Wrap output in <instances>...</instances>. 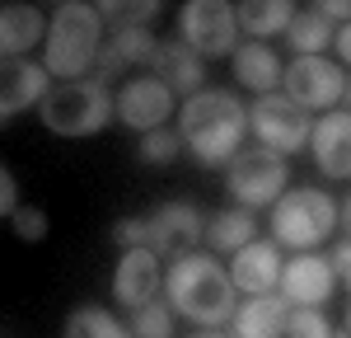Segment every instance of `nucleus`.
Wrapping results in <instances>:
<instances>
[{
    "instance_id": "nucleus-17",
    "label": "nucleus",
    "mask_w": 351,
    "mask_h": 338,
    "mask_svg": "<svg viewBox=\"0 0 351 338\" xmlns=\"http://www.w3.org/2000/svg\"><path fill=\"white\" fill-rule=\"evenodd\" d=\"M286 329H291V301L281 291L248 296L234 310V319H230V334L234 338H286Z\"/></svg>"
},
{
    "instance_id": "nucleus-38",
    "label": "nucleus",
    "mask_w": 351,
    "mask_h": 338,
    "mask_svg": "<svg viewBox=\"0 0 351 338\" xmlns=\"http://www.w3.org/2000/svg\"><path fill=\"white\" fill-rule=\"evenodd\" d=\"M347 334H351V306H347Z\"/></svg>"
},
{
    "instance_id": "nucleus-20",
    "label": "nucleus",
    "mask_w": 351,
    "mask_h": 338,
    "mask_svg": "<svg viewBox=\"0 0 351 338\" xmlns=\"http://www.w3.org/2000/svg\"><path fill=\"white\" fill-rule=\"evenodd\" d=\"M234 80L263 99V94H276V84L286 80V71H281V61H276V52L267 43H243L234 52Z\"/></svg>"
},
{
    "instance_id": "nucleus-12",
    "label": "nucleus",
    "mask_w": 351,
    "mask_h": 338,
    "mask_svg": "<svg viewBox=\"0 0 351 338\" xmlns=\"http://www.w3.org/2000/svg\"><path fill=\"white\" fill-rule=\"evenodd\" d=\"M173 113V89L160 80V76H136L132 84H122V94H117V117L136 127L141 137L145 132H160L164 117Z\"/></svg>"
},
{
    "instance_id": "nucleus-24",
    "label": "nucleus",
    "mask_w": 351,
    "mask_h": 338,
    "mask_svg": "<svg viewBox=\"0 0 351 338\" xmlns=\"http://www.w3.org/2000/svg\"><path fill=\"white\" fill-rule=\"evenodd\" d=\"M286 43L295 47V56H319L324 47L337 43V28H332V19L314 5V10H300L295 14V24L286 28Z\"/></svg>"
},
{
    "instance_id": "nucleus-39",
    "label": "nucleus",
    "mask_w": 351,
    "mask_h": 338,
    "mask_svg": "<svg viewBox=\"0 0 351 338\" xmlns=\"http://www.w3.org/2000/svg\"><path fill=\"white\" fill-rule=\"evenodd\" d=\"M337 338H351V334H337Z\"/></svg>"
},
{
    "instance_id": "nucleus-21",
    "label": "nucleus",
    "mask_w": 351,
    "mask_h": 338,
    "mask_svg": "<svg viewBox=\"0 0 351 338\" xmlns=\"http://www.w3.org/2000/svg\"><path fill=\"white\" fill-rule=\"evenodd\" d=\"M253 240H258V216L243 212V207H225L220 216L206 221V245L216 254H230V258H234V254L248 249Z\"/></svg>"
},
{
    "instance_id": "nucleus-29",
    "label": "nucleus",
    "mask_w": 351,
    "mask_h": 338,
    "mask_svg": "<svg viewBox=\"0 0 351 338\" xmlns=\"http://www.w3.org/2000/svg\"><path fill=\"white\" fill-rule=\"evenodd\" d=\"M286 338H337V334H332V319L324 310H291Z\"/></svg>"
},
{
    "instance_id": "nucleus-28",
    "label": "nucleus",
    "mask_w": 351,
    "mask_h": 338,
    "mask_svg": "<svg viewBox=\"0 0 351 338\" xmlns=\"http://www.w3.org/2000/svg\"><path fill=\"white\" fill-rule=\"evenodd\" d=\"M112 28H145V19H160V0H141V5H99Z\"/></svg>"
},
{
    "instance_id": "nucleus-1",
    "label": "nucleus",
    "mask_w": 351,
    "mask_h": 338,
    "mask_svg": "<svg viewBox=\"0 0 351 338\" xmlns=\"http://www.w3.org/2000/svg\"><path fill=\"white\" fill-rule=\"evenodd\" d=\"M243 132H248V109L230 89H197L188 104L178 109V137H183V150H192V160L206 169L230 165L243 146Z\"/></svg>"
},
{
    "instance_id": "nucleus-37",
    "label": "nucleus",
    "mask_w": 351,
    "mask_h": 338,
    "mask_svg": "<svg viewBox=\"0 0 351 338\" xmlns=\"http://www.w3.org/2000/svg\"><path fill=\"white\" fill-rule=\"evenodd\" d=\"M342 104H347V113H351V80H347V99H342Z\"/></svg>"
},
{
    "instance_id": "nucleus-27",
    "label": "nucleus",
    "mask_w": 351,
    "mask_h": 338,
    "mask_svg": "<svg viewBox=\"0 0 351 338\" xmlns=\"http://www.w3.org/2000/svg\"><path fill=\"white\" fill-rule=\"evenodd\" d=\"M178 150H183V137L178 132H145L141 146H136V155L145 160V165H169V160H178Z\"/></svg>"
},
{
    "instance_id": "nucleus-6",
    "label": "nucleus",
    "mask_w": 351,
    "mask_h": 338,
    "mask_svg": "<svg viewBox=\"0 0 351 338\" xmlns=\"http://www.w3.org/2000/svg\"><path fill=\"white\" fill-rule=\"evenodd\" d=\"M112 235H117L122 245H132V249L178 254V258H183V249L197 245V240L206 235V221H202V212H197L192 202H164L160 212H150V216L117 221V225H112Z\"/></svg>"
},
{
    "instance_id": "nucleus-19",
    "label": "nucleus",
    "mask_w": 351,
    "mask_h": 338,
    "mask_svg": "<svg viewBox=\"0 0 351 338\" xmlns=\"http://www.w3.org/2000/svg\"><path fill=\"white\" fill-rule=\"evenodd\" d=\"M150 76H160L173 94H188L202 84V76H206V66H202V56L192 52L188 43L178 38V43H160V56H155V66H150Z\"/></svg>"
},
{
    "instance_id": "nucleus-8",
    "label": "nucleus",
    "mask_w": 351,
    "mask_h": 338,
    "mask_svg": "<svg viewBox=\"0 0 351 338\" xmlns=\"http://www.w3.org/2000/svg\"><path fill=\"white\" fill-rule=\"evenodd\" d=\"M248 132L258 137V146H267L276 155H295V150H304V141L314 137V122L286 94H263L248 109Z\"/></svg>"
},
{
    "instance_id": "nucleus-10",
    "label": "nucleus",
    "mask_w": 351,
    "mask_h": 338,
    "mask_svg": "<svg viewBox=\"0 0 351 338\" xmlns=\"http://www.w3.org/2000/svg\"><path fill=\"white\" fill-rule=\"evenodd\" d=\"M286 99L300 104L304 113H332L337 99H347V76L328 56H295L286 66Z\"/></svg>"
},
{
    "instance_id": "nucleus-5",
    "label": "nucleus",
    "mask_w": 351,
    "mask_h": 338,
    "mask_svg": "<svg viewBox=\"0 0 351 338\" xmlns=\"http://www.w3.org/2000/svg\"><path fill=\"white\" fill-rule=\"evenodd\" d=\"M342 221V207L324 193V188H291L271 207V240L295 254H314V245H324Z\"/></svg>"
},
{
    "instance_id": "nucleus-15",
    "label": "nucleus",
    "mask_w": 351,
    "mask_h": 338,
    "mask_svg": "<svg viewBox=\"0 0 351 338\" xmlns=\"http://www.w3.org/2000/svg\"><path fill=\"white\" fill-rule=\"evenodd\" d=\"M281 245L276 240H253L248 249H239L230 258V278L239 291L248 296H271L276 286H281Z\"/></svg>"
},
{
    "instance_id": "nucleus-7",
    "label": "nucleus",
    "mask_w": 351,
    "mask_h": 338,
    "mask_svg": "<svg viewBox=\"0 0 351 338\" xmlns=\"http://www.w3.org/2000/svg\"><path fill=\"white\" fill-rule=\"evenodd\" d=\"M286 179H291L286 155H276L267 146H248V150H239V155L230 160L225 188H230V197L239 202L243 212H253V207H276L281 197L291 193Z\"/></svg>"
},
{
    "instance_id": "nucleus-14",
    "label": "nucleus",
    "mask_w": 351,
    "mask_h": 338,
    "mask_svg": "<svg viewBox=\"0 0 351 338\" xmlns=\"http://www.w3.org/2000/svg\"><path fill=\"white\" fill-rule=\"evenodd\" d=\"M47 89H52L47 66H38V61H28V56H5V71H0V113H5V117H19V113L33 109V104L43 109Z\"/></svg>"
},
{
    "instance_id": "nucleus-9",
    "label": "nucleus",
    "mask_w": 351,
    "mask_h": 338,
    "mask_svg": "<svg viewBox=\"0 0 351 338\" xmlns=\"http://www.w3.org/2000/svg\"><path fill=\"white\" fill-rule=\"evenodd\" d=\"M178 33L197 56H234L239 52V14L220 0H192L178 14Z\"/></svg>"
},
{
    "instance_id": "nucleus-35",
    "label": "nucleus",
    "mask_w": 351,
    "mask_h": 338,
    "mask_svg": "<svg viewBox=\"0 0 351 338\" xmlns=\"http://www.w3.org/2000/svg\"><path fill=\"white\" fill-rule=\"evenodd\" d=\"M342 230H347V235H351V197H347V202H342Z\"/></svg>"
},
{
    "instance_id": "nucleus-3",
    "label": "nucleus",
    "mask_w": 351,
    "mask_h": 338,
    "mask_svg": "<svg viewBox=\"0 0 351 338\" xmlns=\"http://www.w3.org/2000/svg\"><path fill=\"white\" fill-rule=\"evenodd\" d=\"M104 56V10L84 5V0H61L47 19V52L43 66L56 80H84L89 71H99Z\"/></svg>"
},
{
    "instance_id": "nucleus-32",
    "label": "nucleus",
    "mask_w": 351,
    "mask_h": 338,
    "mask_svg": "<svg viewBox=\"0 0 351 338\" xmlns=\"http://www.w3.org/2000/svg\"><path fill=\"white\" fill-rule=\"evenodd\" d=\"M332 268H337V278H342V282L351 286V240H347V245H337V249H332Z\"/></svg>"
},
{
    "instance_id": "nucleus-2",
    "label": "nucleus",
    "mask_w": 351,
    "mask_h": 338,
    "mask_svg": "<svg viewBox=\"0 0 351 338\" xmlns=\"http://www.w3.org/2000/svg\"><path fill=\"white\" fill-rule=\"evenodd\" d=\"M164 291H169V306L173 315H183L202 329H216L234 319V278L220 268L216 254H183L173 258V268L164 273Z\"/></svg>"
},
{
    "instance_id": "nucleus-33",
    "label": "nucleus",
    "mask_w": 351,
    "mask_h": 338,
    "mask_svg": "<svg viewBox=\"0 0 351 338\" xmlns=\"http://www.w3.org/2000/svg\"><path fill=\"white\" fill-rule=\"evenodd\" d=\"M319 10H324L328 19H347V24H351V0H324Z\"/></svg>"
},
{
    "instance_id": "nucleus-13",
    "label": "nucleus",
    "mask_w": 351,
    "mask_h": 338,
    "mask_svg": "<svg viewBox=\"0 0 351 338\" xmlns=\"http://www.w3.org/2000/svg\"><path fill=\"white\" fill-rule=\"evenodd\" d=\"M160 286H164V273H160V254L150 249H127L117 273H112V296L117 306L127 310H141L150 301H160Z\"/></svg>"
},
{
    "instance_id": "nucleus-36",
    "label": "nucleus",
    "mask_w": 351,
    "mask_h": 338,
    "mask_svg": "<svg viewBox=\"0 0 351 338\" xmlns=\"http://www.w3.org/2000/svg\"><path fill=\"white\" fill-rule=\"evenodd\" d=\"M192 338H234V334H225V329H202V334H192Z\"/></svg>"
},
{
    "instance_id": "nucleus-16",
    "label": "nucleus",
    "mask_w": 351,
    "mask_h": 338,
    "mask_svg": "<svg viewBox=\"0 0 351 338\" xmlns=\"http://www.w3.org/2000/svg\"><path fill=\"white\" fill-rule=\"evenodd\" d=\"M309 150L328 179H351V113L332 109L314 122V137H309Z\"/></svg>"
},
{
    "instance_id": "nucleus-25",
    "label": "nucleus",
    "mask_w": 351,
    "mask_h": 338,
    "mask_svg": "<svg viewBox=\"0 0 351 338\" xmlns=\"http://www.w3.org/2000/svg\"><path fill=\"white\" fill-rule=\"evenodd\" d=\"M66 338H132V329L112 319L104 306H84L66 319Z\"/></svg>"
},
{
    "instance_id": "nucleus-30",
    "label": "nucleus",
    "mask_w": 351,
    "mask_h": 338,
    "mask_svg": "<svg viewBox=\"0 0 351 338\" xmlns=\"http://www.w3.org/2000/svg\"><path fill=\"white\" fill-rule=\"evenodd\" d=\"M10 225H14L19 240H43V235H47V216H43V207H19V212L10 216Z\"/></svg>"
},
{
    "instance_id": "nucleus-23",
    "label": "nucleus",
    "mask_w": 351,
    "mask_h": 338,
    "mask_svg": "<svg viewBox=\"0 0 351 338\" xmlns=\"http://www.w3.org/2000/svg\"><path fill=\"white\" fill-rule=\"evenodd\" d=\"M234 14H239V28L243 33H253V38H271V33H286V28L295 24V5H286V0H248V5H234Z\"/></svg>"
},
{
    "instance_id": "nucleus-34",
    "label": "nucleus",
    "mask_w": 351,
    "mask_h": 338,
    "mask_svg": "<svg viewBox=\"0 0 351 338\" xmlns=\"http://www.w3.org/2000/svg\"><path fill=\"white\" fill-rule=\"evenodd\" d=\"M332 47H337V56H342V61L351 66V24L337 28V43H332Z\"/></svg>"
},
{
    "instance_id": "nucleus-26",
    "label": "nucleus",
    "mask_w": 351,
    "mask_h": 338,
    "mask_svg": "<svg viewBox=\"0 0 351 338\" xmlns=\"http://www.w3.org/2000/svg\"><path fill=\"white\" fill-rule=\"evenodd\" d=\"M132 338H173V306L150 301L132 315Z\"/></svg>"
},
{
    "instance_id": "nucleus-4",
    "label": "nucleus",
    "mask_w": 351,
    "mask_h": 338,
    "mask_svg": "<svg viewBox=\"0 0 351 338\" xmlns=\"http://www.w3.org/2000/svg\"><path fill=\"white\" fill-rule=\"evenodd\" d=\"M38 113H43V127L56 132V137H94L112 122L117 99L108 94V80L84 76V80L52 84Z\"/></svg>"
},
{
    "instance_id": "nucleus-22",
    "label": "nucleus",
    "mask_w": 351,
    "mask_h": 338,
    "mask_svg": "<svg viewBox=\"0 0 351 338\" xmlns=\"http://www.w3.org/2000/svg\"><path fill=\"white\" fill-rule=\"evenodd\" d=\"M38 38H43V10H33V5H5L0 10V52L5 56L33 52Z\"/></svg>"
},
{
    "instance_id": "nucleus-11",
    "label": "nucleus",
    "mask_w": 351,
    "mask_h": 338,
    "mask_svg": "<svg viewBox=\"0 0 351 338\" xmlns=\"http://www.w3.org/2000/svg\"><path fill=\"white\" fill-rule=\"evenodd\" d=\"M332 282L337 268L324 254H295L286 268H281V296L291 301V310H324V301L332 296Z\"/></svg>"
},
{
    "instance_id": "nucleus-18",
    "label": "nucleus",
    "mask_w": 351,
    "mask_h": 338,
    "mask_svg": "<svg viewBox=\"0 0 351 338\" xmlns=\"http://www.w3.org/2000/svg\"><path fill=\"white\" fill-rule=\"evenodd\" d=\"M155 56H160V43H155V33L150 28H112V38L104 43V56H99V80H112L117 71H127V66H155Z\"/></svg>"
},
{
    "instance_id": "nucleus-31",
    "label": "nucleus",
    "mask_w": 351,
    "mask_h": 338,
    "mask_svg": "<svg viewBox=\"0 0 351 338\" xmlns=\"http://www.w3.org/2000/svg\"><path fill=\"white\" fill-rule=\"evenodd\" d=\"M0 212H5V216L19 212V188H14V174H10V169L0 174Z\"/></svg>"
}]
</instances>
